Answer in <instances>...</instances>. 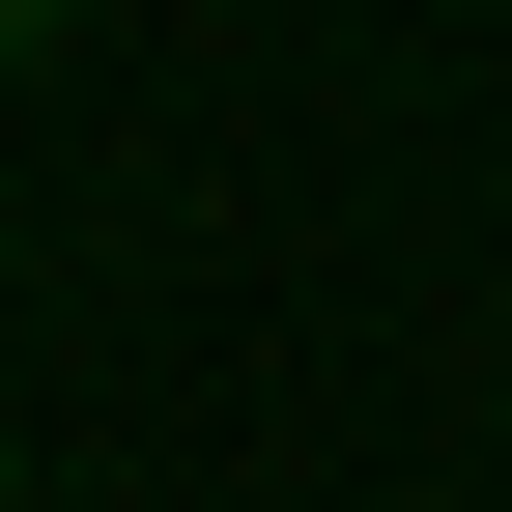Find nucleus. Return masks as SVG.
<instances>
[{"label": "nucleus", "instance_id": "1", "mask_svg": "<svg viewBox=\"0 0 512 512\" xmlns=\"http://www.w3.org/2000/svg\"><path fill=\"white\" fill-rule=\"evenodd\" d=\"M0 29H29V0H0Z\"/></svg>", "mask_w": 512, "mask_h": 512}]
</instances>
